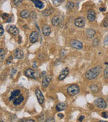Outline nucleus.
Segmentation results:
<instances>
[{
    "label": "nucleus",
    "instance_id": "1",
    "mask_svg": "<svg viewBox=\"0 0 108 122\" xmlns=\"http://www.w3.org/2000/svg\"><path fill=\"white\" fill-rule=\"evenodd\" d=\"M101 71V66L99 65L96 66L95 67L92 68L89 71H87L85 74V77L86 79H89V80H92L94 79L96 77H97V76L99 75Z\"/></svg>",
    "mask_w": 108,
    "mask_h": 122
},
{
    "label": "nucleus",
    "instance_id": "2",
    "mask_svg": "<svg viewBox=\"0 0 108 122\" xmlns=\"http://www.w3.org/2000/svg\"><path fill=\"white\" fill-rule=\"evenodd\" d=\"M24 75L27 77L34 79H37L41 76V75L38 71H37L34 69H27L25 70Z\"/></svg>",
    "mask_w": 108,
    "mask_h": 122
},
{
    "label": "nucleus",
    "instance_id": "3",
    "mask_svg": "<svg viewBox=\"0 0 108 122\" xmlns=\"http://www.w3.org/2000/svg\"><path fill=\"white\" fill-rule=\"evenodd\" d=\"M80 91L79 86L76 84H72L67 88V93L70 96H75Z\"/></svg>",
    "mask_w": 108,
    "mask_h": 122
},
{
    "label": "nucleus",
    "instance_id": "4",
    "mask_svg": "<svg viewBox=\"0 0 108 122\" xmlns=\"http://www.w3.org/2000/svg\"><path fill=\"white\" fill-rule=\"evenodd\" d=\"M95 105L99 109H105L107 107V103L102 98H99L95 100Z\"/></svg>",
    "mask_w": 108,
    "mask_h": 122
},
{
    "label": "nucleus",
    "instance_id": "5",
    "mask_svg": "<svg viewBox=\"0 0 108 122\" xmlns=\"http://www.w3.org/2000/svg\"><path fill=\"white\" fill-rule=\"evenodd\" d=\"M63 20V17L61 15H56L53 16L52 20V23L53 26H59Z\"/></svg>",
    "mask_w": 108,
    "mask_h": 122
},
{
    "label": "nucleus",
    "instance_id": "6",
    "mask_svg": "<svg viewBox=\"0 0 108 122\" xmlns=\"http://www.w3.org/2000/svg\"><path fill=\"white\" fill-rule=\"evenodd\" d=\"M70 45L72 48L74 49H82V44L80 41L76 40V39H72L70 41Z\"/></svg>",
    "mask_w": 108,
    "mask_h": 122
},
{
    "label": "nucleus",
    "instance_id": "7",
    "mask_svg": "<svg viewBox=\"0 0 108 122\" xmlns=\"http://www.w3.org/2000/svg\"><path fill=\"white\" fill-rule=\"evenodd\" d=\"M35 94H36V96L37 98V100H38V102L40 105H43L44 103V100H45V98H44V96L42 94L41 91L39 90V89H37L36 91H35Z\"/></svg>",
    "mask_w": 108,
    "mask_h": 122
},
{
    "label": "nucleus",
    "instance_id": "8",
    "mask_svg": "<svg viewBox=\"0 0 108 122\" xmlns=\"http://www.w3.org/2000/svg\"><path fill=\"white\" fill-rule=\"evenodd\" d=\"M52 79V76L51 75H45V77H43L42 79V86L43 87H47L49 86V84L50 83Z\"/></svg>",
    "mask_w": 108,
    "mask_h": 122
},
{
    "label": "nucleus",
    "instance_id": "9",
    "mask_svg": "<svg viewBox=\"0 0 108 122\" xmlns=\"http://www.w3.org/2000/svg\"><path fill=\"white\" fill-rule=\"evenodd\" d=\"M74 25L77 27H83L85 25V19L83 17H78L75 19Z\"/></svg>",
    "mask_w": 108,
    "mask_h": 122
},
{
    "label": "nucleus",
    "instance_id": "10",
    "mask_svg": "<svg viewBox=\"0 0 108 122\" xmlns=\"http://www.w3.org/2000/svg\"><path fill=\"white\" fill-rule=\"evenodd\" d=\"M8 31L9 32V34H11L13 36H18L19 34V30L17 27L14 25H11L8 28Z\"/></svg>",
    "mask_w": 108,
    "mask_h": 122
},
{
    "label": "nucleus",
    "instance_id": "11",
    "mask_svg": "<svg viewBox=\"0 0 108 122\" xmlns=\"http://www.w3.org/2000/svg\"><path fill=\"white\" fill-rule=\"evenodd\" d=\"M68 73H69V69L68 67H66V68H65L64 69H63L61 71L59 76H58V79L60 81L64 80L68 76Z\"/></svg>",
    "mask_w": 108,
    "mask_h": 122
},
{
    "label": "nucleus",
    "instance_id": "12",
    "mask_svg": "<svg viewBox=\"0 0 108 122\" xmlns=\"http://www.w3.org/2000/svg\"><path fill=\"white\" fill-rule=\"evenodd\" d=\"M96 18V14L94 10H89L87 12V19L90 22H93Z\"/></svg>",
    "mask_w": 108,
    "mask_h": 122
},
{
    "label": "nucleus",
    "instance_id": "13",
    "mask_svg": "<svg viewBox=\"0 0 108 122\" xmlns=\"http://www.w3.org/2000/svg\"><path fill=\"white\" fill-rule=\"evenodd\" d=\"M39 39V33L37 31H33L30 35V41L32 44L37 42Z\"/></svg>",
    "mask_w": 108,
    "mask_h": 122
},
{
    "label": "nucleus",
    "instance_id": "14",
    "mask_svg": "<svg viewBox=\"0 0 108 122\" xmlns=\"http://www.w3.org/2000/svg\"><path fill=\"white\" fill-rule=\"evenodd\" d=\"M42 32H43V35H45V36L49 35L51 34V32H52L51 26L48 25H45L42 28Z\"/></svg>",
    "mask_w": 108,
    "mask_h": 122
},
{
    "label": "nucleus",
    "instance_id": "15",
    "mask_svg": "<svg viewBox=\"0 0 108 122\" xmlns=\"http://www.w3.org/2000/svg\"><path fill=\"white\" fill-rule=\"evenodd\" d=\"M14 56L17 59H21L24 57V52L20 48H17L14 51Z\"/></svg>",
    "mask_w": 108,
    "mask_h": 122
},
{
    "label": "nucleus",
    "instance_id": "16",
    "mask_svg": "<svg viewBox=\"0 0 108 122\" xmlns=\"http://www.w3.org/2000/svg\"><path fill=\"white\" fill-rule=\"evenodd\" d=\"M20 95V90H14L12 93H11V95L9 97V100H12L14 99H15L16 97Z\"/></svg>",
    "mask_w": 108,
    "mask_h": 122
},
{
    "label": "nucleus",
    "instance_id": "17",
    "mask_svg": "<svg viewBox=\"0 0 108 122\" xmlns=\"http://www.w3.org/2000/svg\"><path fill=\"white\" fill-rule=\"evenodd\" d=\"M54 10H55V9L51 7L49 8L46 9V10L42 11L41 13H42V15H43V16H49V15H51V14L53 13Z\"/></svg>",
    "mask_w": 108,
    "mask_h": 122
},
{
    "label": "nucleus",
    "instance_id": "18",
    "mask_svg": "<svg viewBox=\"0 0 108 122\" xmlns=\"http://www.w3.org/2000/svg\"><path fill=\"white\" fill-rule=\"evenodd\" d=\"M95 30L93 29H87L86 32V35L87 36V37H89V38H93L94 37H95Z\"/></svg>",
    "mask_w": 108,
    "mask_h": 122
},
{
    "label": "nucleus",
    "instance_id": "19",
    "mask_svg": "<svg viewBox=\"0 0 108 122\" xmlns=\"http://www.w3.org/2000/svg\"><path fill=\"white\" fill-rule=\"evenodd\" d=\"M23 100H24V96H22V95H20L18 98L14 99L13 102L14 105H16V106L20 105L22 102H23Z\"/></svg>",
    "mask_w": 108,
    "mask_h": 122
},
{
    "label": "nucleus",
    "instance_id": "20",
    "mask_svg": "<svg viewBox=\"0 0 108 122\" xmlns=\"http://www.w3.org/2000/svg\"><path fill=\"white\" fill-rule=\"evenodd\" d=\"M66 104L65 102H60L56 105V109L57 111H64L66 109Z\"/></svg>",
    "mask_w": 108,
    "mask_h": 122
},
{
    "label": "nucleus",
    "instance_id": "21",
    "mask_svg": "<svg viewBox=\"0 0 108 122\" xmlns=\"http://www.w3.org/2000/svg\"><path fill=\"white\" fill-rule=\"evenodd\" d=\"M33 2L35 4V5L37 8L39 9H42L43 8V7H44V4H43V3L42 1H37V0H33Z\"/></svg>",
    "mask_w": 108,
    "mask_h": 122
},
{
    "label": "nucleus",
    "instance_id": "22",
    "mask_svg": "<svg viewBox=\"0 0 108 122\" xmlns=\"http://www.w3.org/2000/svg\"><path fill=\"white\" fill-rule=\"evenodd\" d=\"M30 14L29 13V12L28 10H24L22 11L21 12H20V16L22 18H28L30 16Z\"/></svg>",
    "mask_w": 108,
    "mask_h": 122
},
{
    "label": "nucleus",
    "instance_id": "23",
    "mask_svg": "<svg viewBox=\"0 0 108 122\" xmlns=\"http://www.w3.org/2000/svg\"><path fill=\"white\" fill-rule=\"evenodd\" d=\"M5 52L4 48H1L0 49V60L1 62H3L5 58Z\"/></svg>",
    "mask_w": 108,
    "mask_h": 122
},
{
    "label": "nucleus",
    "instance_id": "24",
    "mask_svg": "<svg viewBox=\"0 0 108 122\" xmlns=\"http://www.w3.org/2000/svg\"><path fill=\"white\" fill-rule=\"evenodd\" d=\"M90 89H91V90L93 92H97L98 90H99V87L98 86L96 85V84H92L91 86H90Z\"/></svg>",
    "mask_w": 108,
    "mask_h": 122
},
{
    "label": "nucleus",
    "instance_id": "25",
    "mask_svg": "<svg viewBox=\"0 0 108 122\" xmlns=\"http://www.w3.org/2000/svg\"><path fill=\"white\" fill-rule=\"evenodd\" d=\"M74 6V4L72 1H68L66 4V8L68 10H71L73 8V7Z\"/></svg>",
    "mask_w": 108,
    "mask_h": 122
},
{
    "label": "nucleus",
    "instance_id": "26",
    "mask_svg": "<svg viewBox=\"0 0 108 122\" xmlns=\"http://www.w3.org/2000/svg\"><path fill=\"white\" fill-rule=\"evenodd\" d=\"M103 25L105 27H108V16L105 18V19L103 21Z\"/></svg>",
    "mask_w": 108,
    "mask_h": 122
},
{
    "label": "nucleus",
    "instance_id": "27",
    "mask_svg": "<svg viewBox=\"0 0 108 122\" xmlns=\"http://www.w3.org/2000/svg\"><path fill=\"white\" fill-rule=\"evenodd\" d=\"M12 60H13V56H9L6 59V64H8V65H9V64H10V63H12Z\"/></svg>",
    "mask_w": 108,
    "mask_h": 122
},
{
    "label": "nucleus",
    "instance_id": "28",
    "mask_svg": "<svg viewBox=\"0 0 108 122\" xmlns=\"http://www.w3.org/2000/svg\"><path fill=\"white\" fill-rule=\"evenodd\" d=\"M103 75L105 78H108V66H106L103 72Z\"/></svg>",
    "mask_w": 108,
    "mask_h": 122
},
{
    "label": "nucleus",
    "instance_id": "29",
    "mask_svg": "<svg viewBox=\"0 0 108 122\" xmlns=\"http://www.w3.org/2000/svg\"><path fill=\"white\" fill-rule=\"evenodd\" d=\"M61 2H63V1H53V4L56 6H58L61 4Z\"/></svg>",
    "mask_w": 108,
    "mask_h": 122
},
{
    "label": "nucleus",
    "instance_id": "30",
    "mask_svg": "<svg viewBox=\"0 0 108 122\" xmlns=\"http://www.w3.org/2000/svg\"><path fill=\"white\" fill-rule=\"evenodd\" d=\"M46 58V55L44 54H40L39 56H38V58L40 60H43Z\"/></svg>",
    "mask_w": 108,
    "mask_h": 122
},
{
    "label": "nucleus",
    "instance_id": "31",
    "mask_svg": "<svg viewBox=\"0 0 108 122\" xmlns=\"http://www.w3.org/2000/svg\"><path fill=\"white\" fill-rule=\"evenodd\" d=\"M98 44H99V39H97V38H96V39H95L93 41V45L94 46H97Z\"/></svg>",
    "mask_w": 108,
    "mask_h": 122
},
{
    "label": "nucleus",
    "instance_id": "32",
    "mask_svg": "<svg viewBox=\"0 0 108 122\" xmlns=\"http://www.w3.org/2000/svg\"><path fill=\"white\" fill-rule=\"evenodd\" d=\"M1 18H2L3 19H8V18H9V14L7 13L2 14V15H1Z\"/></svg>",
    "mask_w": 108,
    "mask_h": 122
},
{
    "label": "nucleus",
    "instance_id": "33",
    "mask_svg": "<svg viewBox=\"0 0 108 122\" xmlns=\"http://www.w3.org/2000/svg\"><path fill=\"white\" fill-rule=\"evenodd\" d=\"M45 122H55V119L53 117H51L48 118L47 119H46Z\"/></svg>",
    "mask_w": 108,
    "mask_h": 122
},
{
    "label": "nucleus",
    "instance_id": "34",
    "mask_svg": "<svg viewBox=\"0 0 108 122\" xmlns=\"http://www.w3.org/2000/svg\"><path fill=\"white\" fill-rule=\"evenodd\" d=\"M101 116L104 118H108V112L107 111H103L102 113H101Z\"/></svg>",
    "mask_w": 108,
    "mask_h": 122
},
{
    "label": "nucleus",
    "instance_id": "35",
    "mask_svg": "<svg viewBox=\"0 0 108 122\" xmlns=\"http://www.w3.org/2000/svg\"><path fill=\"white\" fill-rule=\"evenodd\" d=\"M0 27H1V30H0V35H3V34H4V29L3 25H0Z\"/></svg>",
    "mask_w": 108,
    "mask_h": 122
},
{
    "label": "nucleus",
    "instance_id": "36",
    "mask_svg": "<svg viewBox=\"0 0 108 122\" xmlns=\"http://www.w3.org/2000/svg\"><path fill=\"white\" fill-rule=\"evenodd\" d=\"M33 67L34 69L38 68V64H37V62L36 61H34V62H33Z\"/></svg>",
    "mask_w": 108,
    "mask_h": 122
},
{
    "label": "nucleus",
    "instance_id": "37",
    "mask_svg": "<svg viewBox=\"0 0 108 122\" xmlns=\"http://www.w3.org/2000/svg\"><path fill=\"white\" fill-rule=\"evenodd\" d=\"M84 119H85V116L84 115H81V116H80V117L78 118V121L80 122H81L84 120Z\"/></svg>",
    "mask_w": 108,
    "mask_h": 122
},
{
    "label": "nucleus",
    "instance_id": "38",
    "mask_svg": "<svg viewBox=\"0 0 108 122\" xmlns=\"http://www.w3.org/2000/svg\"><path fill=\"white\" fill-rule=\"evenodd\" d=\"M22 1H14V4H22Z\"/></svg>",
    "mask_w": 108,
    "mask_h": 122
},
{
    "label": "nucleus",
    "instance_id": "39",
    "mask_svg": "<svg viewBox=\"0 0 108 122\" xmlns=\"http://www.w3.org/2000/svg\"><path fill=\"white\" fill-rule=\"evenodd\" d=\"M99 10L101 11V12H105V11L106 10V8H105V7H103V8L101 7V8H99Z\"/></svg>",
    "mask_w": 108,
    "mask_h": 122
},
{
    "label": "nucleus",
    "instance_id": "40",
    "mask_svg": "<svg viewBox=\"0 0 108 122\" xmlns=\"http://www.w3.org/2000/svg\"><path fill=\"white\" fill-rule=\"evenodd\" d=\"M57 115H58V117H60V118H63V117H64V114L58 113V114H57Z\"/></svg>",
    "mask_w": 108,
    "mask_h": 122
},
{
    "label": "nucleus",
    "instance_id": "41",
    "mask_svg": "<svg viewBox=\"0 0 108 122\" xmlns=\"http://www.w3.org/2000/svg\"><path fill=\"white\" fill-rule=\"evenodd\" d=\"M8 19V20H6V22H10L12 21V18L11 17H9Z\"/></svg>",
    "mask_w": 108,
    "mask_h": 122
},
{
    "label": "nucleus",
    "instance_id": "42",
    "mask_svg": "<svg viewBox=\"0 0 108 122\" xmlns=\"http://www.w3.org/2000/svg\"><path fill=\"white\" fill-rule=\"evenodd\" d=\"M107 41L108 42V37H106V38H105V40H104V44H107Z\"/></svg>",
    "mask_w": 108,
    "mask_h": 122
},
{
    "label": "nucleus",
    "instance_id": "43",
    "mask_svg": "<svg viewBox=\"0 0 108 122\" xmlns=\"http://www.w3.org/2000/svg\"><path fill=\"white\" fill-rule=\"evenodd\" d=\"M25 122H35L34 120H33V119H28V120H27Z\"/></svg>",
    "mask_w": 108,
    "mask_h": 122
},
{
    "label": "nucleus",
    "instance_id": "44",
    "mask_svg": "<svg viewBox=\"0 0 108 122\" xmlns=\"http://www.w3.org/2000/svg\"><path fill=\"white\" fill-rule=\"evenodd\" d=\"M25 119H20L19 121H18V122H24V121Z\"/></svg>",
    "mask_w": 108,
    "mask_h": 122
},
{
    "label": "nucleus",
    "instance_id": "45",
    "mask_svg": "<svg viewBox=\"0 0 108 122\" xmlns=\"http://www.w3.org/2000/svg\"><path fill=\"white\" fill-rule=\"evenodd\" d=\"M42 73H43V75H45L46 73V72L45 71H43V72H42Z\"/></svg>",
    "mask_w": 108,
    "mask_h": 122
},
{
    "label": "nucleus",
    "instance_id": "46",
    "mask_svg": "<svg viewBox=\"0 0 108 122\" xmlns=\"http://www.w3.org/2000/svg\"><path fill=\"white\" fill-rule=\"evenodd\" d=\"M99 122H106V121H99Z\"/></svg>",
    "mask_w": 108,
    "mask_h": 122
},
{
    "label": "nucleus",
    "instance_id": "47",
    "mask_svg": "<svg viewBox=\"0 0 108 122\" xmlns=\"http://www.w3.org/2000/svg\"><path fill=\"white\" fill-rule=\"evenodd\" d=\"M1 122H3V121H1Z\"/></svg>",
    "mask_w": 108,
    "mask_h": 122
}]
</instances>
